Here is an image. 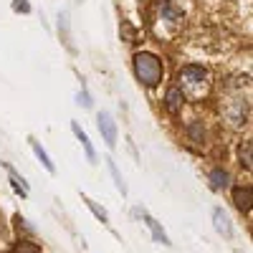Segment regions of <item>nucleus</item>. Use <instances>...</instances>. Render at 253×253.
Here are the masks:
<instances>
[{"label": "nucleus", "mask_w": 253, "mask_h": 253, "mask_svg": "<svg viewBox=\"0 0 253 253\" xmlns=\"http://www.w3.org/2000/svg\"><path fill=\"white\" fill-rule=\"evenodd\" d=\"M160 10H162V18L170 20V23H175V20L182 18V10H177V8L170 3V0H162V3H160Z\"/></svg>", "instance_id": "1a4fd4ad"}, {"label": "nucleus", "mask_w": 253, "mask_h": 253, "mask_svg": "<svg viewBox=\"0 0 253 253\" xmlns=\"http://www.w3.org/2000/svg\"><path fill=\"white\" fill-rule=\"evenodd\" d=\"M96 122H99V132H101L104 142H107L109 147H117V124H114L112 114L109 112H99Z\"/></svg>", "instance_id": "7ed1b4c3"}, {"label": "nucleus", "mask_w": 253, "mask_h": 253, "mask_svg": "<svg viewBox=\"0 0 253 253\" xmlns=\"http://www.w3.org/2000/svg\"><path fill=\"white\" fill-rule=\"evenodd\" d=\"M13 253H41V246H36L31 241H20V243H15Z\"/></svg>", "instance_id": "4468645a"}, {"label": "nucleus", "mask_w": 253, "mask_h": 253, "mask_svg": "<svg viewBox=\"0 0 253 253\" xmlns=\"http://www.w3.org/2000/svg\"><path fill=\"white\" fill-rule=\"evenodd\" d=\"M31 147H33V152H36V157L41 160V162H43V167H46V170L48 172H56V167H53V162H51V157L46 155V150H43V147H41L36 139H31Z\"/></svg>", "instance_id": "9d476101"}, {"label": "nucleus", "mask_w": 253, "mask_h": 253, "mask_svg": "<svg viewBox=\"0 0 253 253\" xmlns=\"http://www.w3.org/2000/svg\"><path fill=\"white\" fill-rule=\"evenodd\" d=\"M109 170H112V177H114L117 187L122 190V193H126V187H124V180H122V175H119V170H117V165H114V162H109Z\"/></svg>", "instance_id": "f3484780"}, {"label": "nucleus", "mask_w": 253, "mask_h": 253, "mask_svg": "<svg viewBox=\"0 0 253 253\" xmlns=\"http://www.w3.org/2000/svg\"><path fill=\"white\" fill-rule=\"evenodd\" d=\"M8 172H10V182H13V190H15V193L20 195V198H26L28 195V185L23 182V180H20L15 172H13V167H8Z\"/></svg>", "instance_id": "ddd939ff"}, {"label": "nucleus", "mask_w": 253, "mask_h": 253, "mask_svg": "<svg viewBox=\"0 0 253 253\" xmlns=\"http://www.w3.org/2000/svg\"><path fill=\"white\" fill-rule=\"evenodd\" d=\"M86 205L91 208V213H94L101 223H109V215H107V210H104V208H99V205H96L94 200H89V198H86Z\"/></svg>", "instance_id": "2eb2a0df"}, {"label": "nucleus", "mask_w": 253, "mask_h": 253, "mask_svg": "<svg viewBox=\"0 0 253 253\" xmlns=\"http://www.w3.org/2000/svg\"><path fill=\"white\" fill-rule=\"evenodd\" d=\"M213 220H215V230H218V233L230 236V220H228V215L223 213L220 208H215V210H213Z\"/></svg>", "instance_id": "6e6552de"}, {"label": "nucleus", "mask_w": 253, "mask_h": 253, "mask_svg": "<svg viewBox=\"0 0 253 253\" xmlns=\"http://www.w3.org/2000/svg\"><path fill=\"white\" fill-rule=\"evenodd\" d=\"M79 104H84V107H91V101H89V94H86V91L79 94Z\"/></svg>", "instance_id": "aec40b11"}, {"label": "nucleus", "mask_w": 253, "mask_h": 253, "mask_svg": "<svg viewBox=\"0 0 253 253\" xmlns=\"http://www.w3.org/2000/svg\"><path fill=\"white\" fill-rule=\"evenodd\" d=\"M182 104H185V94H182L177 86H172L170 91H167V96H165V107H167V112H170V114H177V112L182 109Z\"/></svg>", "instance_id": "39448f33"}, {"label": "nucleus", "mask_w": 253, "mask_h": 253, "mask_svg": "<svg viewBox=\"0 0 253 253\" xmlns=\"http://www.w3.org/2000/svg\"><path fill=\"white\" fill-rule=\"evenodd\" d=\"M134 74L144 86H157V84L162 81L165 69H162V61L155 53L139 51V53H134Z\"/></svg>", "instance_id": "f257e3e1"}, {"label": "nucleus", "mask_w": 253, "mask_h": 253, "mask_svg": "<svg viewBox=\"0 0 253 253\" xmlns=\"http://www.w3.org/2000/svg\"><path fill=\"white\" fill-rule=\"evenodd\" d=\"M228 182H230V177H228L225 170H213L210 172V185H213V190H223V187H228Z\"/></svg>", "instance_id": "9b49d317"}, {"label": "nucleus", "mask_w": 253, "mask_h": 253, "mask_svg": "<svg viewBox=\"0 0 253 253\" xmlns=\"http://www.w3.org/2000/svg\"><path fill=\"white\" fill-rule=\"evenodd\" d=\"M142 218H144V223H147V225H150V230H152V236H155V241H157V243H162V246H170V238H167V233L162 230V225H160L152 215H147L144 210H142Z\"/></svg>", "instance_id": "423d86ee"}, {"label": "nucleus", "mask_w": 253, "mask_h": 253, "mask_svg": "<svg viewBox=\"0 0 253 253\" xmlns=\"http://www.w3.org/2000/svg\"><path fill=\"white\" fill-rule=\"evenodd\" d=\"M182 94L190 91V96L200 99V94L208 89V71L203 66H195V63H190L180 71V86H177Z\"/></svg>", "instance_id": "f03ea898"}, {"label": "nucleus", "mask_w": 253, "mask_h": 253, "mask_svg": "<svg viewBox=\"0 0 253 253\" xmlns=\"http://www.w3.org/2000/svg\"><path fill=\"white\" fill-rule=\"evenodd\" d=\"M122 33H124L126 41H134V31L129 28V23H124V26H122Z\"/></svg>", "instance_id": "6ab92c4d"}, {"label": "nucleus", "mask_w": 253, "mask_h": 253, "mask_svg": "<svg viewBox=\"0 0 253 253\" xmlns=\"http://www.w3.org/2000/svg\"><path fill=\"white\" fill-rule=\"evenodd\" d=\"M71 129H74V134H76V139L81 142V147H84V152H86V157L94 162L96 160V152H94V147H91V142H89V137H86V132L79 126V122H71Z\"/></svg>", "instance_id": "0eeeda50"}, {"label": "nucleus", "mask_w": 253, "mask_h": 253, "mask_svg": "<svg viewBox=\"0 0 253 253\" xmlns=\"http://www.w3.org/2000/svg\"><path fill=\"white\" fill-rule=\"evenodd\" d=\"M233 203L241 213H251V205H253V190L246 185V187H236L233 190Z\"/></svg>", "instance_id": "20e7f679"}, {"label": "nucleus", "mask_w": 253, "mask_h": 253, "mask_svg": "<svg viewBox=\"0 0 253 253\" xmlns=\"http://www.w3.org/2000/svg\"><path fill=\"white\" fill-rule=\"evenodd\" d=\"M190 137H193V142H203L205 132H203V126H200V122H195V124H190Z\"/></svg>", "instance_id": "dca6fc26"}, {"label": "nucleus", "mask_w": 253, "mask_h": 253, "mask_svg": "<svg viewBox=\"0 0 253 253\" xmlns=\"http://www.w3.org/2000/svg\"><path fill=\"white\" fill-rule=\"evenodd\" d=\"M251 150H253V144H251V139H246L241 147H238V160H241V165L246 167V170H251Z\"/></svg>", "instance_id": "f8f14e48"}, {"label": "nucleus", "mask_w": 253, "mask_h": 253, "mask_svg": "<svg viewBox=\"0 0 253 253\" xmlns=\"http://www.w3.org/2000/svg\"><path fill=\"white\" fill-rule=\"evenodd\" d=\"M13 10H18V13H31V5L26 3V0H15V3H13Z\"/></svg>", "instance_id": "a211bd4d"}]
</instances>
